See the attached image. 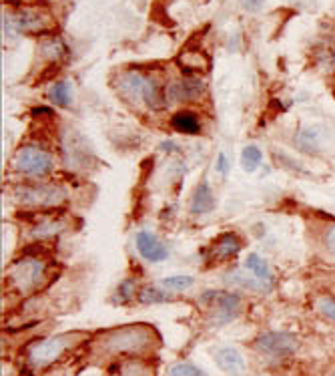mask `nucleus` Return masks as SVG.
Masks as SVG:
<instances>
[{"label":"nucleus","mask_w":335,"mask_h":376,"mask_svg":"<svg viewBox=\"0 0 335 376\" xmlns=\"http://www.w3.org/2000/svg\"><path fill=\"white\" fill-rule=\"evenodd\" d=\"M177 63H179V67H181L189 76L199 75V73H207L209 67H211L209 57H207L205 52H201V50H183V52L179 55Z\"/></svg>","instance_id":"4468645a"},{"label":"nucleus","mask_w":335,"mask_h":376,"mask_svg":"<svg viewBox=\"0 0 335 376\" xmlns=\"http://www.w3.org/2000/svg\"><path fill=\"white\" fill-rule=\"evenodd\" d=\"M64 229V222L62 220H47L42 224H38L33 232L35 238H50V236H57Z\"/></svg>","instance_id":"a878e982"},{"label":"nucleus","mask_w":335,"mask_h":376,"mask_svg":"<svg viewBox=\"0 0 335 376\" xmlns=\"http://www.w3.org/2000/svg\"><path fill=\"white\" fill-rule=\"evenodd\" d=\"M203 81L197 76H185L181 81H175L167 87V99L169 103H187V101H195L203 95Z\"/></svg>","instance_id":"9d476101"},{"label":"nucleus","mask_w":335,"mask_h":376,"mask_svg":"<svg viewBox=\"0 0 335 376\" xmlns=\"http://www.w3.org/2000/svg\"><path fill=\"white\" fill-rule=\"evenodd\" d=\"M14 23L18 33H45L50 26V18L35 8H23L14 14Z\"/></svg>","instance_id":"f8f14e48"},{"label":"nucleus","mask_w":335,"mask_h":376,"mask_svg":"<svg viewBox=\"0 0 335 376\" xmlns=\"http://www.w3.org/2000/svg\"><path fill=\"white\" fill-rule=\"evenodd\" d=\"M52 167H54V157L38 145H23L14 155V171L23 176H49Z\"/></svg>","instance_id":"7ed1b4c3"},{"label":"nucleus","mask_w":335,"mask_h":376,"mask_svg":"<svg viewBox=\"0 0 335 376\" xmlns=\"http://www.w3.org/2000/svg\"><path fill=\"white\" fill-rule=\"evenodd\" d=\"M241 4L251 11V13H255V11H259L261 6H263V0H241Z\"/></svg>","instance_id":"473e14b6"},{"label":"nucleus","mask_w":335,"mask_h":376,"mask_svg":"<svg viewBox=\"0 0 335 376\" xmlns=\"http://www.w3.org/2000/svg\"><path fill=\"white\" fill-rule=\"evenodd\" d=\"M171 127H173L175 131H179V133H183V135H195L201 131V121H199V117L193 111H177V113L171 117Z\"/></svg>","instance_id":"f3484780"},{"label":"nucleus","mask_w":335,"mask_h":376,"mask_svg":"<svg viewBox=\"0 0 335 376\" xmlns=\"http://www.w3.org/2000/svg\"><path fill=\"white\" fill-rule=\"evenodd\" d=\"M153 336V330L147 326H127L102 336L99 348L105 354H139L149 351Z\"/></svg>","instance_id":"f257e3e1"},{"label":"nucleus","mask_w":335,"mask_h":376,"mask_svg":"<svg viewBox=\"0 0 335 376\" xmlns=\"http://www.w3.org/2000/svg\"><path fill=\"white\" fill-rule=\"evenodd\" d=\"M149 76L143 73H123L119 79V93L133 105H145V89H147Z\"/></svg>","instance_id":"1a4fd4ad"},{"label":"nucleus","mask_w":335,"mask_h":376,"mask_svg":"<svg viewBox=\"0 0 335 376\" xmlns=\"http://www.w3.org/2000/svg\"><path fill=\"white\" fill-rule=\"evenodd\" d=\"M213 210H215V195H213V189L209 188V181L203 179L191 195V213L205 215Z\"/></svg>","instance_id":"2eb2a0df"},{"label":"nucleus","mask_w":335,"mask_h":376,"mask_svg":"<svg viewBox=\"0 0 335 376\" xmlns=\"http://www.w3.org/2000/svg\"><path fill=\"white\" fill-rule=\"evenodd\" d=\"M49 99L57 105V107H69L73 101V89L69 81H57L52 87L49 89Z\"/></svg>","instance_id":"4be33fe9"},{"label":"nucleus","mask_w":335,"mask_h":376,"mask_svg":"<svg viewBox=\"0 0 335 376\" xmlns=\"http://www.w3.org/2000/svg\"><path fill=\"white\" fill-rule=\"evenodd\" d=\"M245 266H247V272L251 276H255L261 282H265V284L274 282V274L269 270V263L265 262L259 253H249L247 260H245Z\"/></svg>","instance_id":"a211bd4d"},{"label":"nucleus","mask_w":335,"mask_h":376,"mask_svg":"<svg viewBox=\"0 0 335 376\" xmlns=\"http://www.w3.org/2000/svg\"><path fill=\"white\" fill-rule=\"evenodd\" d=\"M135 288H137V282L133 278H127L119 284L117 288V300L119 302H129L133 296H135Z\"/></svg>","instance_id":"c756f323"},{"label":"nucleus","mask_w":335,"mask_h":376,"mask_svg":"<svg viewBox=\"0 0 335 376\" xmlns=\"http://www.w3.org/2000/svg\"><path fill=\"white\" fill-rule=\"evenodd\" d=\"M263 161V153L257 145H245L243 151H241V167L247 171V173H253L257 167Z\"/></svg>","instance_id":"b1692460"},{"label":"nucleus","mask_w":335,"mask_h":376,"mask_svg":"<svg viewBox=\"0 0 335 376\" xmlns=\"http://www.w3.org/2000/svg\"><path fill=\"white\" fill-rule=\"evenodd\" d=\"M40 52H42V57L49 59V61H62V59H66V55H69V47L64 45L62 38L52 37L42 40Z\"/></svg>","instance_id":"6ab92c4d"},{"label":"nucleus","mask_w":335,"mask_h":376,"mask_svg":"<svg viewBox=\"0 0 335 376\" xmlns=\"http://www.w3.org/2000/svg\"><path fill=\"white\" fill-rule=\"evenodd\" d=\"M255 351L267 356L281 360L287 356H293L299 351V338L293 332H283V330H269L263 332L255 340Z\"/></svg>","instance_id":"20e7f679"},{"label":"nucleus","mask_w":335,"mask_h":376,"mask_svg":"<svg viewBox=\"0 0 335 376\" xmlns=\"http://www.w3.org/2000/svg\"><path fill=\"white\" fill-rule=\"evenodd\" d=\"M241 248H243V244H241L239 236L233 232H227V234H221L219 238L215 239L211 248V258L215 262H223V260L237 256Z\"/></svg>","instance_id":"ddd939ff"},{"label":"nucleus","mask_w":335,"mask_h":376,"mask_svg":"<svg viewBox=\"0 0 335 376\" xmlns=\"http://www.w3.org/2000/svg\"><path fill=\"white\" fill-rule=\"evenodd\" d=\"M81 340H83L81 334H61V336H54V338L38 340L26 352V360L33 368H45L54 360H59L64 352L76 346Z\"/></svg>","instance_id":"f03ea898"},{"label":"nucleus","mask_w":335,"mask_h":376,"mask_svg":"<svg viewBox=\"0 0 335 376\" xmlns=\"http://www.w3.org/2000/svg\"><path fill=\"white\" fill-rule=\"evenodd\" d=\"M295 145H298L301 151H317V133L313 131V127H307V129H301L299 135L295 137Z\"/></svg>","instance_id":"bb28decb"},{"label":"nucleus","mask_w":335,"mask_h":376,"mask_svg":"<svg viewBox=\"0 0 335 376\" xmlns=\"http://www.w3.org/2000/svg\"><path fill=\"white\" fill-rule=\"evenodd\" d=\"M78 145H83V137H64V159L71 167H87L88 159L93 155H90V151L87 147L81 149Z\"/></svg>","instance_id":"dca6fc26"},{"label":"nucleus","mask_w":335,"mask_h":376,"mask_svg":"<svg viewBox=\"0 0 335 376\" xmlns=\"http://www.w3.org/2000/svg\"><path fill=\"white\" fill-rule=\"evenodd\" d=\"M45 270H47V266L38 258H25V260L14 263L11 274H8V280L14 288L20 290L23 294H28L42 284Z\"/></svg>","instance_id":"423d86ee"},{"label":"nucleus","mask_w":335,"mask_h":376,"mask_svg":"<svg viewBox=\"0 0 335 376\" xmlns=\"http://www.w3.org/2000/svg\"><path fill=\"white\" fill-rule=\"evenodd\" d=\"M201 300L205 304L215 306L213 314V324L215 326H225L229 322H233L237 316L241 314V296L235 292H227V290H207Z\"/></svg>","instance_id":"39448f33"},{"label":"nucleus","mask_w":335,"mask_h":376,"mask_svg":"<svg viewBox=\"0 0 335 376\" xmlns=\"http://www.w3.org/2000/svg\"><path fill=\"white\" fill-rule=\"evenodd\" d=\"M167 376H205V372L199 366H195V364L177 363L167 370Z\"/></svg>","instance_id":"cd10ccee"},{"label":"nucleus","mask_w":335,"mask_h":376,"mask_svg":"<svg viewBox=\"0 0 335 376\" xmlns=\"http://www.w3.org/2000/svg\"><path fill=\"white\" fill-rule=\"evenodd\" d=\"M135 246H137L139 256L151 263L165 262L169 258V248L151 232H139L137 238H135Z\"/></svg>","instance_id":"6e6552de"},{"label":"nucleus","mask_w":335,"mask_h":376,"mask_svg":"<svg viewBox=\"0 0 335 376\" xmlns=\"http://www.w3.org/2000/svg\"><path fill=\"white\" fill-rule=\"evenodd\" d=\"M225 280L233 282V284L241 286V288L251 290V292H267V288H265V282H261V280H257L255 276L249 278L243 270H231V272L225 276Z\"/></svg>","instance_id":"412c9836"},{"label":"nucleus","mask_w":335,"mask_h":376,"mask_svg":"<svg viewBox=\"0 0 335 376\" xmlns=\"http://www.w3.org/2000/svg\"><path fill=\"white\" fill-rule=\"evenodd\" d=\"M215 169H217L221 176H227V171H229V159H227V155H225V153H219V155H217Z\"/></svg>","instance_id":"2f4dec72"},{"label":"nucleus","mask_w":335,"mask_h":376,"mask_svg":"<svg viewBox=\"0 0 335 376\" xmlns=\"http://www.w3.org/2000/svg\"><path fill=\"white\" fill-rule=\"evenodd\" d=\"M171 300V292L165 290L163 286H155V284H147L139 292V302L141 304H165Z\"/></svg>","instance_id":"aec40b11"},{"label":"nucleus","mask_w":335,"mask_h":376,"mask_svg":"<svg viewBox=\"0 0 335 376\" xmlns=\"http://www.w3.org/2000/svg\"><path fill=\"white\" fill-rule=\"evenodd\" d=\"M323 241H325V248H327V251L335 256V224L334 226L327 227V232H325V236H323Z\"/></svg>","instance_id":"7c9ffc66"},{"label":"nucleus","mask_w":335,"mask_h":376,"mask_svg":"<svg viewBox=\"0 0 335 376\" xmlns=\"http://www.w3.org/2000/svg\"><path fill=\"white\" fill-rule=\"evenodd\" d=\"M195 284V278L185 276V274H179V276H169L163 278L161 286L169 292H185V290L193 288Z\"/></svg>","instance_id":"393cba45"},{"label":"nucleus","mask_w":335,"mask_h":376,"mask_svg":"<svg viewBox=\"0 0 335 376\" xmlns=\"http://www.w3.org/2000/svg\"><path fill=\"white\" fill-rule=\"evenodd\" d=\"M217 366L229 376H241L245 372V358L243 354L237 351L235 346H221L213 354Z\"/></svg>","instance_id":"9b49d317"},{"label":"nucleus","mask_w":335,"mask_h":376,"mask_svg":"<svg viewBox=\"0 0 335 376\" xmlns=\"http://www.w3.org/2000/svg\"><path fill=\"white\" fill-rule=\"evenodd\" d=\"M161 147L165 151H177L179 149V147H177L175 143H171V141H165V143H161Z\"/></svg>","instance_id":"72a5a7b5"},{"label":"nucleus","mask_w":335,"mask_h":376,"mask_svg":"<svg viewBox=\"0 0 335 376\" xmlns=\"http://www.w3.org/2000/svg\"><path fill=\"white\" fill-rule=\"evenodd\" d=\"M14 195L23 205H35V207H49V205H61L66 201V191L61 186H20L14 189Z\"/></svg>","instance_id":"0eeeda50"},{"label":"nucleus","mask_w":335,"mask_h":376,"mask_svg":"<svg viewBox=\"0 0 335 376\" xmlns=\"http://www.w3.org/2000/svg\"><path fill=\"white\" fill-rule=\"evenodd\" d=\"M8 2H14V0H8Z\"/></svg>","instance_id":"f704fd0d"},{"label":"nucleus","mask_w":335,"mask_h":376,"mask_svg":"<svg viewBox=\"0 0 335 376\" xmlns=\"http://www.w3.org/2000/svg\"><path fill=\"white\" fill-rule=\"evenodd\" d=\"M315 61L323 69H335V40H323L315 49Z\"/></svg>","instance_id":"5701e85b"},{"label":"nucleus","mask_w":335,"mask_h":376,"mask_svg":"<svg viewBox=\"0 0 335 376\" xmlns=\"http://www.w3.org/2000/svg\"><path fill=\"white\" fill-rule=\"evenodd\" d=\"M317 310L322 314L323 318H327L329 322L335 324V298L334 296H322L317 300Z\"/></svg>","instance_id":"c85d7f7f"}]
</instances>
